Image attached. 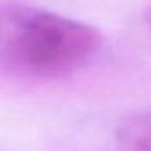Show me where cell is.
<instances>
[{
  "label": "cell",
  "instance_id": "4",
  "mask_svg": "<svg viewBox=\"0 0 151 151\" xmlns=\"http://www.w3.org/2000/svg\"><path fill=\"white\" fill-rule=\"evenodd\" d=\"M146 25H147V29L151 30V6H149L147 11H146Z\"/></svg>",
  "mask_w": 151,
  "mask_h": 151
},
{
  "label": "cell",
  "instance_id": "3",
  "mask_svg": "<svg viewBox=\"0 0 151 151\" xmlns=\"http://www.w3.org/2000/svg\"><path fill=\"white\" fill-rule=\"evenodd\" d=\"M7 20H9V14L6 13V9H4L2 6H0V29L6 25V22H7Z\"/></svg>",
  "mask_w": 151,
  "mask_h": 151
},
{
  "label": "cell",
  "instance_id": "1",
  "mask_svg": "<svg viewBox=\"0 0 151 151\" xmlns=\"http://www.w3.org/2000/svg\"><path fill=\"white\" fill-rule=\"evenodd\" d=\"M14 30L2 48V60L16 73L39 78L62 77L91 62L103 36L89 23L50 11L14 13Z\"/></svg>",
  "mask_w": 151,
  "mask_h": 151
},
{
  "label": "cell",
  "instance_id": "2",
  "mask_svg": "<svg viewBox=\"0 0 151 151\" xmlns=\"http://www.w3.org/2000/svg\"><path fill=\"white\" fill-rule=\"evenodd\" d=\"M117 151H151V109L132 114L116 132Z\"/></svg>",
  "mask_w": 151,
  "mask_h": 151
}]
</instances>
